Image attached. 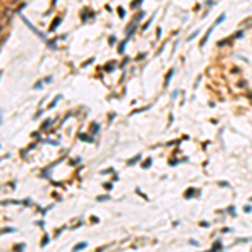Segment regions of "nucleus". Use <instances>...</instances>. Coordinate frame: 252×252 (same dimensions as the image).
I'll use <instances>...</instances> for the list:
<instances>
[{"label": "nucleus", "instance_id": "1", "mask_svg": "<svg viewBox=\"0 0 252 252\" xmlns=\"http://www.w3.org/2000/svg\"><path fill=\"white\" fill-rule=\"evenodd\" d=\"M86 245H88L86 242H79L77 245H74V250H81V249H84V247H86Z\"/></svg>", "mask_w": 252, "mask_h": 252}, {"label": "nucleus", "instance_id": "2", "mask_svg": "<svg viewBox=\"0 0 252 252\" xmlns=\"http://www.w3.org/2000/svg\"><path fill=\"white\" fill-rule=\"evenodd\" d=\"M220 247H222V242H220V240H217V242L212 245V250H217V249H220Z\"/></svg>", "mask_w": 252, "mask_h": 252}, {"label": "nucleus", "instance_id": "3", "mask_svg": "<svg viewBox=\"0 0 252 252\" xmlns=\"http://www.w3.org/2000/svg\"><path fill=\"white\" fill-rule=\"evenodd\" d=\"M140 158H141V155H136V156H134V158H133V160H130L128 163H130V165H133V163H136V161H138Z\"/></svg>", "mask_w": 252, "mask_h": 252}, {"label": "nucleus", "instance_id": "4", "mask_svg": "<svg viewBox=\"0 0 252 252\" xmlns=\"http://www.w3.org/2000/svg\"><path fill=\"white\" fill-rule=\"evenodd\" d=\"M59 99H61V96H56V98H54V101L50 103V106H49V108H54V106H56V103H57Z\"/></svg>", "mask_w": 252, "mask_h": 252}, {"label": "nucleus", "instance_id": "5", "mask_svg": "<svg viewBox=\"0 0 252 252\" xmlns=\"http://www.w3.org/2000/svg\"><path fill=\"white\" fill-rule=\"evenodd\" d=\"M172 74H173V69H170V72H168V76H166V84L170 82V79H172Z\"/></svg>", "mask_w": 252, "mask_h": 252}, {"label": "nucleus", "instance_id": "6", "mask_svg": "<svg viewBox=\"0 0 252 252\" xmlns=\"http://www.w3.org/2000/svg\"><path fill=\"white\" fill-rule=\"evenodd\" d=\"M42 82H44V81H39V82H35L34 89H40V88H42Z\"/></svg>", "mask_w": 252, "mask_h": 252}, {"label": "nucleus", "instance_id": "7", "mask_svg": "<svg viewBox=\"0 0 252 252\" xmlns=\"http://www.w3.org/2000/svg\"><path fill=\"white\" fill-rule=\"evenodd\" d=\"M150 165H151V160H146V161L143 163V168H148Z\"/></svg>", "mask_w": 252, "mask_h": 252}, {"label": "nucleus", "instance_id": "8", "mask_svg": "<svg viewBox=\"0 0 252 252\" xmlns=\"http://www.w3.org/2000/svg\"><path fill=\"white\" fill-rule=\"evenodd\" d=\"M49 124H50V121H46L44 124H42V130H44V128H47V126H49Z\"/></svg>", "mask_w": 252, "mask_h": 252}, {"label": "nucleus", "instance_id": "9", "mask_svg": "<svg viewBox=\"0 0 252 252\" xmlns=\"http://www.w3.org/2000/svg\"><path fill=\"white\" fill-rule=\"evenodd\" d=\"M244 210H245V212H250L252 208H250V205H245V207H244Z\"/></svg>", "mask_w": 252, "mask_h": 252}]
</instances>
